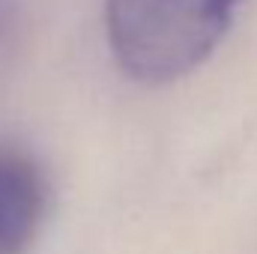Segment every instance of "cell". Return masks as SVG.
I'll list each match as a JSON object with an SVG mask.
<instances>
[{
	"mask_svg": "<svg viewBox=\"0 0 257 254\" xmlns=\"http://www.w3.org/2000/svg\"><path fill=\"white\" fill-rule=\"evenodd\" d=\"M242 0H105L117 66L141 84L186 78L227 36Z\"/></svg>",
	"mask_w": 257,
	"mask_h": 254,
	"instance_id": "obj_1",
	"label": "cell"
},
{
	"mask_svg": "<svg viewBox=\"0 0 257 254\" xmlns=\"http://www.w3.org/2000/svg\"><path fill=\"white\" fill-rule=\"evenodd\" d=\"M51 209L42 165L21 147L0 144V254H30Z\"/></svg>",
	"mask_w": 257,
	"mask_h": 254,
	"instance_id": "obj_2",
	"label": "cell"
}]
</instances>
